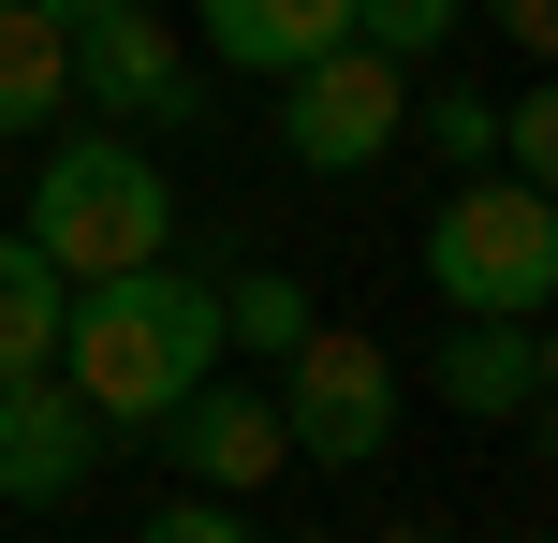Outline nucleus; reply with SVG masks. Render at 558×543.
Wrapping results in <instances>:
<instances>
[{"label":"nucleus","mask_w":558,"mask_h":543,"mask_svg":"<svg viewBox=\"0 0 558 543\" xmlns=\"http://www.w3.org/2000/svg\"><path fill=\"white\" fill-rule=\"evenodd\" d=\"M456 29H471V0H353V45L397 59V74H412V59H441Z\"/></svg>","instance_id":"nucleus-15"},{"label":"nucleus","mask_w":558,"mask_h":543,"mask_svg":"<svg viewBox=\"0 0 558 543\" xmlns=\"http://www.w3.org/2000/svg\"><path fill=\"white\" fill-rule=\"evenodd\" d=\"M397 133H412V74H397V59L324 45V59H294V74H279V147H294L308 176H367V162H397Z\"/></svg>","instance_id":"nucleus-5"},{"label":"nucleus","mask_w":558,"mask_h":543,"mask_svg":"<svg viewBox=\"0 0 558 543\" xmlns=\"http://www.w3.org/2000/svg\"><path fill=\"white\" fill-rule=\"evenodd\" d=\"M397 147H426V162H500V103H485V88H412V133Z\"/></svg>","instance_id":"nucleus-14"},{"label":"nucleus","mask_w":558,"mask_h":543,"mask_svg":"<svg viewBox=\"0 0 558 543\" xmlns=\"http://www.w3.org/2000/svg\"><path fill=\"white\" fill-rule=\"evenodd\" d=\"M88 470H104V411L59 368H15L0 382V515H59L88 499Z\"/></svg>","instance_id":"nucleus-7"},{"label":"nucleus","mask_w":558,"mask_h":543,"mask_svg":"<svg viewBox=\"0 0 558 543\" xmlns=\"http://www.w3.org/2000/svg\"><path fill=\"white\" fill-rule=\"evenodd\" d=\"M500 176H558V103H544V88L500 103Z\"/></svg>","instance_id":"nucleus-16"},{"label":"nucleus","mask_w":558,"mask_h":543,"mask_svg":"<svg viewBox=\"0 0 558 543\" xmlns=\"http://www.w3.org/2000/svg\"><path fill=\"white\" fill-rule=\"evenodd\" d=\"M162 456H177V485H206V499H251L294 441H279V397H251V382H221L206 368L192 397L162 411Z\"/></svg>","instance_id":"nucleus-9"},{"label":"nucleus","mask_w":558,"mask_h":543,"mask_svg":"<svg viewBox=\"0 0 558 543\" xmlns=\"http://www.w3.org/2000/svg\"><path fill=\"white\" fill-rule=\"evenodd\" d=\"M544 382H558V353H544V323H514V309H456L441 353H426V397L471 411V427H530Z\"/></svg>","instance_id":"nucleus-8"},{"label":"nucleus","mask_w":558,"mask_h":543,"mask_svg":"<svg viewBox=\"0 0 558 543\" xmlns=\"http://www.w3.org/2000/svg\"><path fill=\"white\" fill-rule=\"evenodd\" d=\"M206 368H221V280H177V264L74 280V309H59V382H74L104 427H162Z\"/></svg>","instance_id":"nucleus-1"},{"label":"nucleus","mask_w":558,"mask_h":543,"mask_svg":"<svg viewBox=\"0 0 558 543\" xmlns=\"http://www.w3.org/2000/svg\"><path fill=\"white\" fill-rule=\"evenodd\" d=\"M500 15V45H558V0H485Z\"/></svg>","instance_id":"nucleus-18"},{"label":"nucleus","mask_w":558,"mask_h":543,"mask_svg":"<svg viewBox=\"0 0 558 543\" xmlns=\"http://www.w3.org/2000/svg\"><path fill=\"white\" fill-rule=\"evenodd\" d=\"M59 103H74V45H59L29 0H0V147H29Z\"/></svg>","instance_id":"nucleus-11"},{"label":"nucleus","mask_w":558,"mask_h":543,"mask_svg":"<svg viewBox=\"0 0 558 543\" xmlns=\"http://www.w3.org/2000/svg\"><path fill=\"white\" fill-rule=\"evenodd\" d=\"M29 15H45V29H59V45H74V29H88V15H147V0H29Z\"/></svg>","instance_id":"nucleus-19"},{"label":"nucleus","mask_w":558,"mask_h":543,"mask_svg":"<svg viewBox=\"0 0 558 543\" xmlns=\"http://www.w3.org/2000/svg\"><path fill=\"white\" fill-rule=\"evenodd\" d=\"M294 543H338V529H294Z\"/></svg>","instance_id":"nucleus-21"},{"label":"nucleus","mask_w":558,"mask_h":543,"mask_svg":"<svg viewBox=\"0 0 558 543\" xmlns=\"http://www.w3.org/2000/svg\"><path fill=\"white\" fill-rule=\"evenodd\" d=\"M308 323H324V309H308V280H279V264H235V280H221V353H265V368H279Z\"/></svg>","instance_id":"nucleus-13"},{"label":"nucleus","mask_w":558,"mask_h":543,"mask_svg":"<svg viewBox=\"0 0 558 543\" xmlns=\"http://www.w3.org/2000/svg\"><path fill=\"white\" fill-rule=\"evenodd\" d=\"M353 45V0H192V59H221V74H294V59Z\"/></svg>","instance_id":"nucleus-10"},{"label":"nucleus","mask_w":558,"mask_h":543,"mask_svg":"<svg viewBox=\"0 0 558 543\" xmlns=\"http://www.w3.org/2000/svg\"><path fill=\"white\" fill-rule=\"evenodd\" d=\"M133 543H251V515H235V499H162V515H133Z\"/></svg>","instance_id":"nucleus-17"},{"label":"nucleus","mask_w":558,"mask_h":543,"mask_svg":"<svg viewBox=\"0 0 558 543\" xmlns=\"http://www.w3.org/2000/svg\"><path fill=\"white\" fill-rule=\"evenodd\" d=\"M74 88H88L104 133H192L206 118V59L162 29V0H147V15H88L74 29Z\"/></svg>","instance_id":"nucleus-6"},{"label":"nucleus","mask_w":558,"mask_h":543,"mask_svg":"<svg viewBox=\"0 0 558 543\" xmlns=\"http://www.w3.org/2000/svg\"><path fill=\"white\" fill-rule=\"evenodd\" d=\"M29 250L59 264V280H118V264H162L177 250V176L147 162V133H59L45 162H29Z\"/></svg>","instance_id":"nucleus-2"},{"label":"nucleus","mask_w":558,"mask_h":543,"mask_svg":"<svg viewBox=\"0 0 558 543\" xmlns=\"http://www.w3.org/2000/svg\"><path fill=\"white\" fill-rule=\"evenodd\" d=\"M383 543H456V529H426V515H412V529H383Z\"/></svg>","instance_id":"nucleus-20"},{"label":"nucleus","mask_w":558,"mask_h":543,"mask_svg":"<svg viewBox=\"0 0 558 543\" xmlns=\"http://www.w3.org/2000/svg\"><path fill=\"white\" fill-rule=\"evenodd\" d=\"M59 309H74V280H59L29 235H0V382H15V368H59Z\"/></svg>","instance_id":"nucleus-12"},{"label":"nucleus","mask_w":558,"mask_h":543,"mask_svg":"<svg viewBox=\"0 0 558 543\" xmlns=\"http://www.w3.org/2000/svg\"><path fill=\"white\" fill-rule=\"evenodd\" d=\"M426 294H441V309L544 323L558 309V192L544 176H456V192L426 206Z\"/></svg>","instance_id":"nucleus-3"},{"label":"nucleus","mask_w":558,"mask_h":543,"mask_svg":"<svg viewBox=\"0 0 558 543\" xmlns=\"http://www.w3.org/2000/svg\"><path fill=\"white\" fill-rule=\"evenodd\" d=\"M397 353L367 338V323H308L294 353H279V441H294L308 470H367L397 441Z\"/></svg>","instance_id":"nucleus-4"}]
</instances>
